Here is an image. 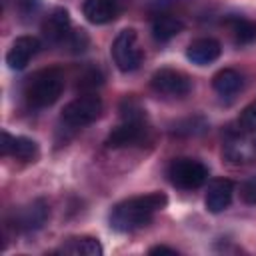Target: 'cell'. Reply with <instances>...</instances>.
I'll list each match as a JSON object with an SVG mask.
<instances>
[{
  "mask_svg": "<svg viewBox=\"0 0 256 256\" xmlns=\"http://www.w3.org/2000/svg\"><path fill=\"white\" fill-rule=\"evenodd\" d=\"M168 204L164 192H150L118 202L110 212V226L116 232H134L152 222L154 214Z\"/></svg>",
  "mask_w": 256,
  "mask_h": 256,
  "instance_id": "1",
  "label": "cell"
},
{
  "mask_svg": "<svg viewBox=\"0 0 256 256\" xmlns=\"http://www.w3.org/2000/svg\"><path fill=\"white\" fill-rule=\"evenodd\" d=\"M64 88V76L58 68H44L34 72L24 86V96L30 106L34 108H46L52 106Z\"/></svg>",
  "mask_w": 256,
  "mask_h": 256,
  "instance_id": "2",
  "label": "cell"
},
{
  "mask_svg": "<svg viewBox=\"0 0 256 256\" xmlns=\"http://www.w3.org/2000/svg\"><path fill=\"white\" fill-rule=\"evenodd\" d=\"M110 54L120 72H134L142 64V58H144L140 42H138V32L134 28L120 30L112 42Z\"/></svg>",
  "mask_w": 256,
  "mask_h": 256,
  "instance_id": "3",
  "label": "cell"
},
{
  "mask_svg": "<svg viewBox=\"0 0 256 256\" xmlns=\"http://www.w3.org/2000/svg\"><path fill=\"white\" fill-rule=\"evenodd\" d=\"M102 112V100L94 92H86L70 100L62 110V122L68 128H84L92 124Z\"/></svg>",
  "mask_w": 256,
  "mask_h": 256,
  "instance_id": "4",
  "label": "cell"
},
{
  "mask_svg": "<svg viewBox=\"0 0 256 256\" xmlns=\"http://www.w3.org/2000/svg\"><path fill=\"white\" fill-rule=\"evenodd\" d=\"M168 178L176 188L194 190L208 180V168L196 158H174L168 166Z\"/></svg>",
  "mask_w": 256,
  "mask_h": 256,
  "instance_id": "5",
  "label": "cell"
},
{
  "mask_svg": "<svg viewBox=\"0 0 256 256\" xmlns=\"http://www.w3.org/2000/svg\"><path fill=\"white\" fill-rule=\"evenodd\" d=\"M150 88L160 94V96H168V98H182L192 90V82L190 78L174 68H160L152 74L150 78Z\"/></svg>",
  "mask_w": 256,
  "mask_h": 256,
  "instance_id": "6",
  "label": "cell"
},
{
  "mask_svg": "<svg viewBox=\"0 0 256 256\" xmlns=\"http://www.w3.org/2000/svg\"><path fill=\"white\" fill-rule=\"evenodd\" d=\"M222 154L232 164H248L256 158V142L250 138V134L240 132L238 128L228 130L224 138Z\"/></svg>",
  "mask_w": 256,
  "mask_h": 256,
  "instance_id": "7",
  "label": "cell"
},
{
  "mask_svg": "<svg viewBox=\"0 0 256 256\" xmlns=\"http://www.w3.org/2000/svg\"><path fill=\"white\" fill-rule=\"evenodd\" d=\"M146 136V122L144 120H122L120 126H116L108 138L106 146L108 148H124V146H134L142 142Z\"/></svg>",
  "mask_w": 256,
  "mask_h": 256,
  "instance_id": "8",
  "label": "cell"
},
{
  "mask_svg": "<svg viewBox=\"0 0 256 256\" xmlns=\"http://www.w3.org/2000/svg\"><path fill=\"white\" fill-rule=\"evenodd\" d=\"M234 196V182L228 178H214L210 180L208 188H206V196H204V204L206 210L212 214H220L224 212Z\"/></svg>",
  "mask_w": 256,
  "mask_h": 256,
  "instance_id": "9",
  "label": "cell"
},
{
  "mask_svg": "<svg viewBox=\"0 0 256 256\" xmlns=\"http://www.w3.org/2000/svg\"><path fill=\"white\" fill-rule=\"evenodd\" d=\"M40 50V40L34 36H18L8 54H6V64L10 70H24L30 62V58Z\"/></svg>",
  "mask_w": 256,
  "mask_h": 256,
  "instance_id": "10",
  "label": "cell"
},
{
  "mask_svg": "<svg viewBox=\"0 0 256 256\" xmlns=\"http://www.w3.org/2000/svg\"><path fill=\"white\" fill-rule=\"evenodd\" d=\"M120 10V0H84L82 4V14L90 24H108L118 18Z\"/></svg>",
  "mask_w": 256,
  "mask_h": 256,
  "instance_id": "11",
  "label": "cell"
},
{
  "mask_svg": "<svg viewBox=\"0 0 256 256\" xmlns=\"http://www.w3.org/2000/svg\"><path fill=\"white\" fill-rule=\"evenodd\" d=\"M48 214H50L48 202L44 198H36L16 214V228L18 230H26V232L38 230V228H42L46 224Z\"/></svg>",
  "mask_w": 256,
  "mask_h": 256,
  "instance_id": "12",
  "label": "cell"
},
{
  "mask_svg": "<svg viewBox=\"0 0 256 256\" xmlns=\"http://www.w3.org/2000/svg\"><path fill=\"white\" fill-rule=\"evenodd\" d=\"M70 30V14L66 8H54L46 20L42 22V36L50 44H58L64 38H68Z\"/></svg>",
  "mask_w": 256,
  "mask_h": 256,
  "instance_id": "13",
  "label": "cell"
},
{
  "mask_svg": "<svg viewBox=\"0 0 256 256\" xmlns=\"http://www.w3.org/2000/svg\"><path fill=\"white\" fill-rule=\"evenodd\" d=\"M220 52H222V46L216 38H196L188 44L186 58L196 66H206L218 60Z\"/></svg>",
  "mask_w": 256,
  "mask_h": 256,
  "instance_id": "14",
  "label": "cell"
},
{
  "mask_svg": "<svg viewBox=\"0 0 256 256\" xmlns=\"http://www.w3.org/2000/svg\"><path fill=\"white\" fill-rule=\"evenodd\" d=\"M0 154L2 156H14L18 160H34L38 156V144L32 138L12 136L8 132H2Z\"/></svg>",
  "mask_w": 256,
  "mask_h": 256,
  "instance_id": "15",
  "label": "cell"
},
{
  "mask_svg": "<svg viewBox=\"0 0 256 256\" xmlns=\"http://www.w3.org/2000/svg\"><path fill=\"white\" fill-rule=\"evenodd\" d=\"M184 30V22L180 18L168 16V14H158L152 20V36L158 42H168L174 36H178Z\"/></svg>",
  "mask_w": 256,
  "mask_h": 256,
  "instance_id": "16",
  "label": "cell"
},
{
  "mask_svg": "<svg viewBox=\"0 0 256 256\" xmlns=\"http://www.w3.org/2000/svg\"><path fill=\"white\" fill-rule=\"evenodd\" d=\"M60 252L64 254H72V256H102V244L98 242V238L92 236H78V238H70Z\"/></svg>",
  "mask_w": 256,
  "mask_h": 256,
  "instance_id": "17",
  "label": "cell"
},
{
  "mask_svg": "<svg viewBox=\"0 0 256 256\" xmlns=\"http://www.w3.org/2000/svg\"><path fill=\"white\" fill-rule=\"evenodd\" d=\"M212 88L220 96H234L242 88V76H240V72H236L232 68H224V70L214 74Z\"/></svg>",
  "mask_w": 256,
  "mask_h": 256,
  "instance_id": "18",
  "label": "cell"
},
{
  "mask_svg": "<svg viewBox=\"0 0 256 256\" xmlns=\"http://www.w3.org/2000/svg\"><path fill=\"white\" fill-rule=\"evenodd\" d=\"M230 28L238 44H252L256 40V22L246 18H232Z\"/></svg>",
  "mask_w": 256,
  "mask_h": 256,
  "instance_id": "19",
  "label": "cell"
},
{
  "mask_svg": "<svg viewBox=\"0 0 256 256\" xmlns=\"http://www.w3.org/2000/svg\"><path fill=\"white\" fill-rule=\"evenodd\" d=\"M236 128L240 132H246V134H252L256 132V100H252L238 116L236 120Z\"/></svg>",
  "mask_w": 256,
  "mask_h": 256,
  "instance_id": "20",
  "label": "cell"
},
{
  "mask_svg": "<svg viewBox=\"0 0 256 256\" xmlns=\"http://www.w3.org/2000/svg\"><path fill=\"white\" fill-rule=\"evenodd\" d=\"M118 112H120V118L122 120H144V110L138 104V100H134L132 96H126L120 102Z\"/></svg>",
  "mask_w": 256,
  "mask_h": 256,
  "instance_id": "21",
  "label": "cell"
},
{
  "mask_svg": "<svg viewBox=\"0 0 256 256\" xmlns=\"http://www.w3.org/2000/svg\"><path fill=\"white\" fill-rule=\"evenodd\" d=\"M240 198L244 204H250V206H256V174L246 178L242 184H240Z\"/></svg>",
  "mask_w": 256,
  "mask_h": 256,
  "instance_id": "22",
  "label": "cell"
},
{
  "mask_svg": "<svg viewBox=\"0 0 256 256\" xmlns=\"http://www.w3.org/2000/svg\"><path fill=\"white\" fill-rule=\"evenodd\" d=\"M202 118H188V120H182V122H178L176 126H174V134H200L204 128H206V122L204 124H198L196 126V122H200Z\"/></svg>",
  "mask_w": 256,
  "mask_h": 256,
  "instance_id": "23",
  "label": "cell"
},
{
  "mask_svg": "<svg viewBox=\"0 0 256 256\" xmlns=\"http://www.w3.org/2000/svg\"><path fill=\"white\" fill-rule=\"evenodd\" d=\"M68 42H70L72 52H84L88 42H90V38H88V34L84 30H74V32L68 34Z\"/></svg>",
  "mask_w": 256,
  "mask_h": 256,
  "instance_id": "24",
  "label": "cell"
},
{
  "mask_svg": "<svg viewBox=\"0 0 256 256\" xmlns=\"http://www.w3.org/2000/svg\"><path fill=\"white\" fill-rule=\"evenodd\" d=\"M100 84H102V74H100L98 70H88V72L80 78L78 88H82V90H92V88H96V86H100Z\"/></svg>",
  "mask_w": 256,
  "mask_h": 256,
  "instance_id": "25",
  "label": "cell"
},
{
  "mask_svg": "<svg viewBox=\"0 0 256 256\" xmlns=\"http://www.w3.org/2000/svg\"><path fill=\"white\" fill-rule=\"evenodd\" d=\"M148 252L150 254H178L174 248H168V246H152Z\"/></svg>",
  "mask_w": 256,
  "mask_h": 256,
  "instance_id": "26",
  "label": "cell"
}]
</instances>
